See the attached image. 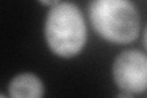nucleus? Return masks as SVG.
Listing matches in <instances>:
<instances>
[{"instance_id":"nucleus-1","label":"nucleus","mask_w":147,"mask_h":98,"mask_svg":"<svg viewBox=\"0 0 147 98\" xmlns=\"http://www.w3.org/2000/svg\"><path fill=\"white\" fill-rule=\"evenodd\" d=\"M44 38L50 52L70 59L80 54L87 41V27L80 7L58 1L49 9L44 23Z\"/></svg>"},{"instance_id":"nucleus-2","label":"nucleus","mask_w":147,"mask_h":98,"mask_svg":"<svg viewBox=\"0 0 147 98\" xmlns=\"http://www.w3.org/2000/svg\"><path fill=\"white\" fill-rule=\"evenodd\" d=\"M90 22L96 33L115 44L134 42L140 31V14L131 1L94 0L88 4Z\"/></svg>"},{"instance_id":"nucleus-3","label":"nucleus","mask_w":147,"mask_h":98,"mask_svg":"<svg viewBox=\"0 0 147 98\" xmlns=\"http://www.w3.org/2000/svg\"><path fill=\"white\" fill-rule=\"evenodd\" d=\"M112 74L121 91L132 95L147 91V55L136 49L123 50L114 60Z\"/></svg>"},{"instance_id":"nucleus-4","label":"nucleus","mask_w":147,"mask_h":98,"mask_svg":"<svg viewBox=\"0 0 147 98\" xmlns=\"http://www.w3.org/2000/svg\"><path fill=\"white\" fill-rule=\"evenodd\" d=\"M10 98H43L44 86L42 80L31 72L18 74L9 83Z\"/></svg>"},{"instance_id":"nucleus-5","label":"nucleus","mask_w":147,"mask_h":98,"mask_svg":"<svg viewBox=\"0 0 147 98\" xmlns=\"http://www.w3.org/2000/svg\"><path fill=\"white\" fill-rule=\"evenodd\" d=\"M117 98H134V96H132V93L127 91H120L117 95Z\"/></svg>"},{"instance_id":"nucleus-6","label":"nucleus","mask_w":147,"mask_h":98,"mask_svg":"<svg viewBox=\"0 0 147 98\" xmlns=\"http://www.w3.org/2000/svg\"><path fill=\"white\" fill-rule=\"evenodd\" d=\"M144 45H145V48L147 49V27H146V30L144 32Z\"/></svg>"},{"instance_id":"nucleus-7","label":"nucleus","mask_w":147,"mask_h":98,"mask_svg":"<svg viewBox=\"0 0 147 98\" xmlns=\"http://www.w3.org/2000/svg\"><path fill=\"white\" fill-rule=\"evenodd\" d=\"M0 98H6V96L4 95V93H1V95H0Z\"/></svg>"}]
</instances>
